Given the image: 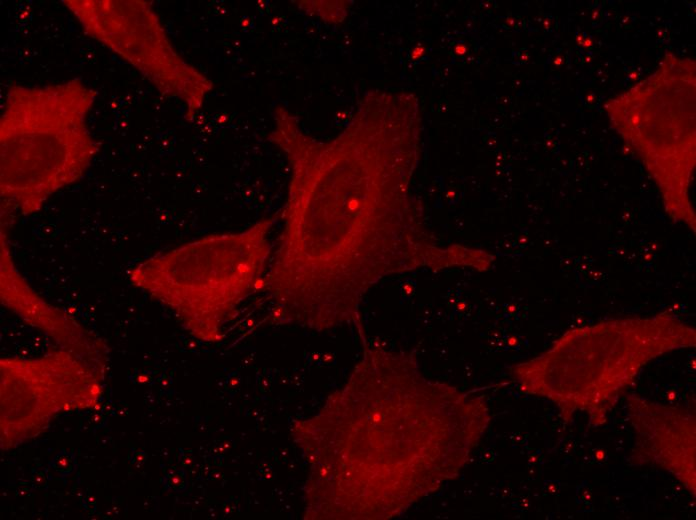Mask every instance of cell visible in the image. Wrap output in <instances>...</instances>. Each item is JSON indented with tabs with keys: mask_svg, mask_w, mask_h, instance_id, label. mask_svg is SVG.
<instances>
[{
	"mask_svg": "<svg viewBox=\"0 0 696 520\" xmlns=\"http://www.w3.org/2000/svg\"><path fill=\"white\" fill-rule=\"evenodd\" d=\"M273 122L269 140L284 153L290 180L263 288L287 322L319 332L353 324L363 343L361 303L382 279L492 267L491 252L440 244L413 218L404 167L366 137L320 143L283 105Z\"/></svg>",
	"mask_w": 696,
	"mask_h": 520,
	"instance_id": "obj_1",
	"label": "cell"
},
{
	"mask_svg": "<svg viewBox=\"0 0 696 520\" xmlns=\"http://www.w3.org/2000/svg\"><path fill=\"white\" fill-rule=\"evenodd\" d=\"M363 347L347 382L294 428L311 519L402 515L458 477L490 423L481 396L427 377L413 352Z\"/></svg>",
	"mask_w": 696,
	"mask_h": 520,
	"instance_id": "obj_2",
	"label": "cell"
},
{
	"mask_svg": "<svg viewBox=\"0 0 696 520\" xmlns=\"http://www.w3.org/2000/svg\"><path fill=\"white\" fill-rule=\"evenodd\" d=\"M97 97L78 77L7 86L0 116L2 221L37 213L85 175L101 149L88 123Z\"/></svg>",
	"mask_w": 696,
	"mask_h": 520,
	"instance_id": "obj_3",
	"label": "cell"
},
{
	"mask_svg": "<svg viewBox=\"0 0 696 520\" xmlns=\"http://www.w3.org/2000/svg\"><path fill=\"white\" fill-rule=\"evenodd\" d=\"M695 345V329L668 311L615 318L567 331L511 375L523 393L556 403L563 420L581 411L597 425L650 361Z\"/></svg>",
	"mask_w": 696,
	"mask_h": 520,
	"instance_id": "obj_4",
	"label": "cell"
},
{
	"mask_svg": "<svg viewBox=\"0 0 696 520\" xmlns=\"http://www.w3.org/2000/svg\"><path fill=\"white\" fill-rule=\"evenodd\" d=\"M277 221L279 213L240 231L159 252L134 265L129 280L167 307L192 336L217 342L238 306L263 287Z\"/></svg>",
	"mask_w": 696,
	"mask_h": 520,
	"instance_id": "obj_5",
	"label": "cell"
},
{
	"mask_svg": "<svg viewBox=\"0 0 696 520\" xmlns=\"http://www.w3.org/2000/svg\"><path fill=\"white\" fill-rule=\"evenodd\" d=\"M83 32L135 69L192 121L214 88L175 48L148 0H63Z\"/></svg>",
	"mask_w": 696,
	"mask_h": 520,
	"instance_id": "obj_6",
	"label": "cell"
},
{
	"mask_svg": "<svg viewBox=\"0 0 696 520\" xmlns=\"http://www.w3.org/2000/svg\"><path fill=\"white\" fill-rule=\"evenodd\" d=\"M1 448L37 437L60 413L90 408L102 395V379L72 353L54 348L30 359L2 357Z\"/></svg>",
	"mask_w": 696,
	"mask_h": 520,
	"instance_id": "obj_7",
	"label": "cell"
},
{
	"mask_svg": "<svg viewBox=\"0 0 696 520\" xmlns=\"http://www.w3.org/2000/svg\"><path fill=\"white\" fill-rule=\"evenodd\" d=\"M8 229L1 227L0 297L1 302L28 325L50 337L57 348L66 350L103 377L108 360L104 341L74 317L41 297L18 270L7 239Z\"/></svg>",
	"mask_w": 696,
	"mask_h": 520,
	"instance_id": "obj_8",
	"label": "cell"
},
{
	"mask_svg": "<svg viewBox=\"0 0 696 520\" xmlns=\"http://www.w3.org/2000/svg\"><path fill=\"white\" fill-rule=\"evenodd\" d=\"M423 54H424V48L421 46H418L412 52V59H418Z\"/></svg>",
	"mask_w": 696,
	"mask_h": 520,
	"instance_id": "obj_9",
	"label": "cell"
},
{
	"mask_svg": "<svg viewBox=\"0 0 696 520\" xmlns=\"http://www.w3.org/2000/svg\"><path fill=\"white\" fill-rule=\"evenodd\" d=\"M466 51H467V48L464 45H458L455 47V52L457 54L462 55V54L466 53Z\"/></svg>",
	"mask_w": 696,
	"mask_h": 520,
	"instance_id": "obj_10",
	"label": "cell"
},
{
	"mask_svg": "<svg viewBox=\"0 0 696 520\" xmlns=\"http://www.w3.org/2000/svg\"><path fill=\"white\" fill-rule=\"evenodd\" d=\"M585 45H586V46L591 45V40H585Z\"/></svg>",
	"mask_w": 696,
	"mask_h": 520,
	"instance_id": "obj_11",
	"label": "cell"
},
{
	"mask_svg": "<svg viewBox=\"0 0 696 520\" xmlns=\"http://www.w3.org/2000/svg\"><path fill=\"white\" fill-rule=\"evenodd\" d=\"M555 63H556V64H560V63H561V58H557V59L555 60Z\"/></svg>",
	"mask_w": 696,
	"mask_h": 520,
	"instance_id": "obj_12",
	"label": "cell"
}]
</instances>
